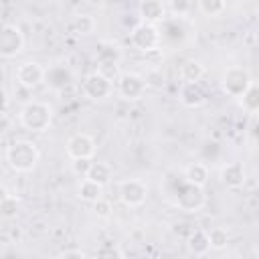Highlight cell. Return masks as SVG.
Returning a JSON list of instances; mask_svg holds the SVG:
<instances>
[{
	"label": "cell",
	"instance_id": "6da1fadb",
	"mask_svg": "<svg viewBox=\"0 0 259 259\" xmlns=\"http://www.w3.org/2000/svg\"><path fill=\"white\" fill-rule=\"evenodd\" d=\"M162 190L166 198L180 210L184 212H200L206 204V194L204 188L188 184L180 174H168L164 178Z\"/></svg>",
	"mask_w": 259,
	"mask_h": 259
},
{
	"label": "cell",
	"instance_id": "7a4b0ae2",
	"mask_svg": "<svg viewBox=\"0 0 259 259\" xmlns=\"http://www.w3.org/2000/svg\"><path fill=\"white\" fill-rule=\"evenodd\" d=\"M6 162L14 172L28 174L40 162V152L30 140H16L6 148Z\"/></svg>",
	"mask_w": 259,
	"mask_h": 259
},
{
	"label": "cell",
	"instance_id": "3957f363",
	"mask_svg": "<svg viewBox=\"0 0 259 259\" xmlns=\"http://www.w3.org/2000/svg\"><path fill=\"white\" fill-rule=\"evenodd\" d=\"M18 119H20L22 127L28 132H34V134L47 132L53 123V107L47 101H38V99L26 101L20 109Z\"/></svg>",
	"mask_w": 259,
	"mask_h": 259
},
{
	"label": "cell",
	"instance_id": "277c9868",
	"mask_svg": "<svg viewBox=\"0 0 259 259\" xmlns=\"http://www.w3.org/2000/svg\"><path fill=\"white\" fill-rule=\"evenodd\" d=\"M251 83V73L245 67H227L221 75V87L229 97H241Z\"/></svg>",
	"mask_w": 259,
	"mask_h": 259
},
{
	"label": "cell",
	"instance_id": "5b68a950",
	"mask_svg": "<svg viewBox=\"0 0 259 259\" xmlns=\"http://www.w3.org/2000/svg\"><path fill=\"white\" fill-rule=\"evenodd\" d=\"M130 42L134 49H138L140 53H148L160 47L162 36H160V28L156 24H148V22H138L132 32H130Z\"/></svg>",
	"mask_w": 259,
	"mask_h": 259
},
{
	"label": "cell",
	"instance_id": "8992f818",
	"mask_svg": "<svg viewBox=\"0 0 259 259\" xmlns=\"http://www.w3.org/2000/svg\"><path fill=\"white\" fill-rule=\"evenodd\" d=\"M24 51V34L16 24H0V57L14 59Z\"/></svg>",
	"mask_w": 259,
	"mask_h": 259
},
{
	"label": "cell",
	"instance_id": "52a82bcc",
	"mask_svg": "<svg viewBox=\"0 0 259 259\" xmlns=\"http://www.w3.org/2000/svg\"><path fill=\"white\" fill-rule=\"evenodd\" d=\"M148 91V85H146V77L140 75V73H134V71H127V73H121L117 77V93L121 99L125 101H140Z\"/></svg>",
	"mask_w": 259,
	"mask_h": 259
},
{
	"label": "cell",
	"instance_id": "ba28073f",
	"mask_svg": "<svg viewBox=\"0 0 259 259\" xmlns=\"http://www.w3.org/2000/svg\"><path fill=\"white\" fill-rule=\"evenodd\" d=\"M81 91L87 99L91 101H103L111 95L113 91V83L109 79H105L103 75H99L97 71H91L83 77L81 81Z\"/></svg>",
	"mask_w": 259,
	"mask_h": 259
},
{
	"label": "cell",
	"instance_id": "9c48e42d",
	"mask_svg": "<svg viewBox=\"0 0 259 259\" xmlns=\"http://www.w3.org/2000/svg\"><path fill=\"white\" fill-rule=\"evenodd\" d=\"M95 150H97L95 140L89 134H83V132L73 134L67 140V146H65V152H67L71 162L73 160H93Z\"/></svg>",
	"mask_w": 259,
	"mask_h": 259
},
{
	"label": "cell",
	"instance_id": "30bf717a",
	"mask_svg": "<svg viewBox=\"0 0 259 259\" xmlns=\"http://www.w3.org/2000/svg\"><path fill=\"white\" fill-rule=\"evenodd\" d=\"M148 198V184L140 178H127L123 182H119V200L130 206V208H136V206H142Z\"/></svg>",
	"mask_w": 259,
	"mask_h": 259
},
{
	"label": "cell",
	"instance_id": "8fae6325",
	"mask_svg": "<svg viewBox=\"0 0 259 259\" xmlns=\"http://www.w3.org/2000/svg\"><path fill=\"white\" fill-rule=\"evenodd\" d=\"M16 81L24 89H36L45 83V69L36 61H24L16 69Z\"/></svg>",
	"mask_w": 259,
	"mask_h": 259
},
{
	"label": "cell",
	"instance_id": "7c38bea8",
	"mask_svg": "<svg viewBox=\"0 0 259 259\" xmlns=\"http://www.w3.org/2000/svg\"><path fill=\"white\" fill-rule=\"evenodd\" d=\"M245 178H247V174H245V166L241 162H227L219 170V180L229 190L241 188L245 184Z\"/></svg>",
	"mask_w": 259,
	"mask_h": 259
},
{
	"label": "cell",
	"instance_id": "4fadbf2b",
	"mask_svg": "<svg viewBox=\"0 0 259 259\" xmlns=\"http://www.w3.org/2000/svg\"><path fill=\"white\" fill-rule=\"evenodd\" d=\"M138 14H140L142 22L156 24V26H158V22H164V20L168 18L166 4L160 2V0H144V2H140Z\"/></svg>",
	"mask_w": 259,
	"mask_h": 259
},
{
	"label": "cell",
	"instance_id": "5bb4252c",
	"mask_svg": "<svg viewBox=\"0 0 259 259\" xmlns=\"http://www.w3.org/2000/svg\"><path fill=\"white\" fill-rule=\"evenodd\" d=\"M178 99L184 107L194 109V107H200L204 103L206 95H204V89L200 83H182L180 91H178Z\"/></svg>",
	"mask_w": 259,
	"mask_h": 259
},
{
	"label": "cell",
	"instance_id": "9a60e30c",
	"mask_svg": "<svg viewBox=\"0 0 259 259\" xmlns=\"http://www.w3.org/2000/svg\"><path fill=\"white\" fill-rule=\"evenodd\" d=\"M73 81V73L67 65H53L51 69H45V83H49V87L53 89H65L67 85H71Z\"/></svg>",
	"mask_w": 259,
	"mask_h": 259
},
{
	"label": "cell",
	"instance_id": "2e32d148",
	"mask_svg": "<svg viewBox=\"0 0 259 259\" xmlns=\"http://www.w3.org/2000/svg\"><path fill=\"white\" fill-rule=\"evenodd\" d=\"M182 178L192 184V186H198V188H204L206 182H208V166L204 162H190L186 168H184V174Z\"/></svg>",
	"mask_w": 259,
	"mask_h": 259
},
{
	"label": "cell",
	"instance_id": "e0dca14e",
	"mask_svg": "<svg viewBox=\"0 0 259 259\" xmlns=\"http://www.w3.org/2000/svg\"><path fill=\"white\" fill-rule=\"evenodd\" d=\"M178 75H180L182 83H198L204 77V65L200 61H196V59H186L180 65Z\"/></svg>",
	"mask_w": 259,
	"mask_h": 259
},
{
	"label": "cell",
	"instance_id": "ac0fdd59",
	"mask_svg": "<svg viewBox=\"0 0 259 259\" xmlns=\"http://www.w3.org/2000/svg\"><path fill=\"white\" fill-rule=\"evenodd\" d=\"M186 247H188V251H190L194 257H204V255L210 251L206 231H202V229H194V231L188 235Z\"/></svg>",
	"mask_w": 259,
	"mask_h": 259
},
{
	"label": "cell",
	"instance_id": "d6986e66",
	"mask_svg": "<svg viewBox=\"0 0 259 259\" xmlns=\"http://www.w3.org/2000/svg\"><path fill=\"white\" fill-rule=\"evenodd\" d=\"M85 178L105 188L113 178V170H111V166L107 162H91V168H89Z\"/></svg>",
	"mask_w": 259,
	"mask_h": 259
},
{
	"label": "cell",
	"instance_id": "ffe728a7",
	"mask_svg": "<svg viewBox=\"0 0 259 259\" xmlns=\"http://www.w3.org/2000/svg\"><path fill=\"white\" fill-rule=\"evenodd\" d=\"M121 61V49L113 40H101L97 45L95 63H119Z\"/></svg>",
	"mask_w": 259,
	"mask_h": 259
},
{
	"label": "cell",
	"instance_id": "44dd1931",
	"mask_svg": "<svg viewBox=\"0 0 259 259\" xmlns=\"http://www.w3.org/2000/svg\"><path fill=\"white\" fill-rule=\"evenodd\" d=\"M95 26H97L95 16L93 14H83V12L81 14H75L73 20H71V24H69V28L75 34H79V36H87V34L95 32Z\"/></svg>",
	"mask_w": 259,
	"mask_h": 259
},
{
	"label": "cell",
	"instance_id": "7402d4cb",
	"mask_svg": "<svg viewBox=\"0 0 259 259\" xmlns=\"http://www.w3.org/2000/svg\"><path fill=\"white\" fill-rule=\"evenodd\" d=\"M77 194H79V198H81L83 202L95 204L97 200H101V198H103V186H99V184H95V182H91V180L83 178V180L79 182Z\"/></svg>",
	"mask_w": 259,
	"mask_h": 259
},
{
	"label": "cell",
	"instance_id": "603a6c76",
	"mask_svg": "<svg viewBox=\"0 0 259 259\" xmlns=\"http://www.w3.org/2000/svg\"><path fill=\"white\" fill-rule=\"evenodd\" d=\"M206 235H208V245H210L212 251L227 249V245L231 241V235H229V231L225 227H212L210 231H206Z\"/></svg>",
	"mask_w": 259,
	"mask_h": 259
},
{
	"label": "cell",
	"instance_id": "cb8c5ba5",
	"mask_svg": "<svg viewBox=\"0 0 259 259\" xmlns=\"http://www.w3.org/2000/svg\"><path fill=\"white\" fill-rule=\"evenodd\" d=\"M241 105H243V109L249 111V113H255V111L259 109V87H257L255 81H253V83L247 87V91L241 95Z\"/></svg>",
	"mask_w": 259,
	"mask_h": 259
},
{
	"label": "cell",
	"instance_id": "d4e9b609",
	"mask_svg": "<svg viewBox=\"0 0 259 259\" xmlns=\"http://www.w3.org/2000/svg\"><path fill=\"white\" fill-rule=\"evenodd\" d=\"M196 8H198L204 16L217 18V16H221V14L227 10V4H225L223 0H198Z\"/></svg>",
	"mask_w": 259,
	"mask_h": 259
},
{
	"label": "cell",
	"instance_id": "484cf974",
	"mask_svg": "<svg viewBox=\"0 0 259 259\" xmlns=\"http://www.w3.org/2000/svg\"><path fill=\"white\" fill-rule=\"evenodd\" d=\"M93 259H123V251L115 243H103L95 249Z\"/></svg>",
	"mask_w": 259,
	"mask_h": 259
},
{
	"label": "cell",
	"instance_id": "4316f807",
	"mask_svg": "<svg viewBox=\"0 0 259 259\" xmlns=\"http://www.w3.org/2000/svg\"><path fill=\"white\" fill-rule=\"evenodd\" d=\"M18 210H20V198L14 194H10L6 200L0 202V217L2 219H14L18 214Z\"/></svg>",
	"mask_w": 259,
	"mask_h": 259
},
{
	"label": "cell",
	"instance_id": "83f0119b",
	"mask_svg": "<svg viewBox=\"0 0 259 259\" xmlns=\"http://www.w3.org/2000/svg\"><path fill=\"white\" fill-rule=\"evenodd\" d=\"M166 10L174 16V18H186L188 12L192 10V4L188 0H172L170 4H166Z\"/></svg>",
	"mask_w": 259,
	"mask_h": 259
},
{
	"label": "cell",
	"instance_id": "f1b7e54d",
	"mask_svg": "<svg viewBox=\"0 0 259 259\" xmlns=\"http://www.w3.org/2000/svg\"><path fill=\"white\" fill-rule=\"evenodd\" d=\"M99 75H103L105 79H109L111 83L117 81V77L121 75L119 71V63H97V69H95Z\"/></svg>",
	"mask_w": 259,
	"mask_h": 259
},
{
	"label": "cell",
	"instance_id": "f546056e",
	"mask_svg": "<svg viewBox=\"0 0 259 259\" xmlns=\"http://www.w3.org/2000/svg\"><path fill=\"white\" fill-rule=\"evenodd\" d=\"M162 61H164V53H162V49H160V47H158V49H154V51L144 53V63H146L152 71H158V69H160V65H162Z\"/></svg>",
	"mask_w": 259,
	"mask_h": 259
},
{
	"label": "cell",
	"instance_id": "4dcf8cb0",
	"mask_svg": "<svg viewBox=\"0 0 259 259\" xmlns=\"http://www.w3.org/2000/svg\"><path fill=\"white\" fill-rule=\"evenodd\" d=\"M91 162H93V160H73V162H71V170H73L77 176L85 178L87 172H89V168H91Z\"/></svg>",
	"mask_w": 259,
	"mask_h": 259
},
{
	"label": "cell",
	"instance_id": "1f68e13d",
	"mask_svg": "<svg viewBox=\"0 0 259 259\" xmlns=\"http://www.w3.org/2000/svg\"><path fill=\"white\" fill-rule=\"evenodd\" d=\"M93 212H95L99 219H109V217H111V204H109L105 198H101V200H97V202L93 204Z\"/></svg>",
	"mask_w": 259,
	"mask_h": 259
},
{
	"label": "cell",
	"instance_id": "d6a6232c",
	"mask_svg": "<svg viewBox=\"0 0 259 259\" xmlns=\"http://www.w3.org/2000/svg\"><path fill=\"white\" fill-rule=\"evenodd\" d=\"M57 259H87V255L81 249H67L57 255Z\"/></svg>",
	"mask_w": 259,
	"mask_h": 259
},
{
	"label": "cell",
	"instance_id": "836d02e7",
	"mask_svg": "<svg viewBox=\"0 0 259 259\" xmlns=\"http://www.w3.org/2000/svg\"><path fill=\"white\" fill-rule=\"evenodd\" d=\"M6 107H8V95H6V91L0 87V113H2Z\"/></svg>",
	"mask_w": 259,
	"mask_h": 259
},
{
	"label": "cell",
	"instance_id": "e575fe53",
	"mask_svg": "<svg viewBox=\"0 0 259 259\" xmlns=\"http://www.w3.org/2000/svg\"><path fill=\"white\" fill-rule=\"evenodd\" d=\"M10 196V192H8V188H4V186H0V202L2 200H6Z\"/></svg>",
	"mask_w": 259,
	"mask_h": 259
}]
</instances>
